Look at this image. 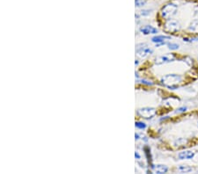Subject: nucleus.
I'll return each mask as SVG.
<instances>
[{"instance_id":"nucleus-1","label":"nucleus","mask_w":198,"mask_h":174,"mask_svg":"<svg viewBox=\"0 0 198 174\" xmlns=\"http://www.w3.org/2000/svg\"><path fill=\"white\" fill-rule=\"evenodd\" d=\"M173 16H180L187 19L186 38L198 39V0H170L159 10V21Z\"/></svg>"},{"instance_id":"nucleus-2","label":"nucleus","mask_w":198,"mask_h":174,"mask_svg":"<svg viewBox=\"0 0 198 174\" xmlns=\"http://www.w3.org/2000/svg\"><path fill=\"white\" fill-rule=\"evenodd\" d=\"M137 113L140 115L141 117L145 118V119H151L155 115H157L158 113L163 114L160 110L155 108V107H144V108H141L137 111Z\"/></svg>"},{"instance_id":"nucleus-3","label":"nucleus","mask_w":198,"mask_h":174,"mask_svg":"<svg viewBox=\"0 0 198 174\" xmlns=\"http://www.w3.org/2000/svg\"><path fill=\"white\" fill-rule=\"evenodd\" d=\"M152 51L150 49V48H146V47H143V48H139V47H137L136 48V56L138 57H140V58H144L147 55H149L150 53H151Z\"/></svg>"},{"instance_id":"nucleus-4","label":"nucleus","mask_w":198,"mask_h":174,"mask_svg":"<svg viewBox=\"0 0 198 174\" xmlns=\"http://www.w3.org/2000/svg\"><path fill=\"white\" fill-rule=\"evenodd\" d=\"M141 32L144 33L145 35H150V34H156L158 31L156 28H154L151 26H146L143 28H141Z\"/></svg>"},{"instance_id":"nucleus-5","label":"nucleus","mask_w":198,"mask_h":174,"mask_svg":"<svg viewBox=\"0 0 198 174\" xmlns=\"http://www.w3.org/2000/svg\"><path fill=\"white\" fill-rule=\"evenodd\" d=\"M194 157V153L191 151H182L179 154L180 159H191Z\"/></svg>"},{"instance_id":"nucleus-6","label":"nucleus","mask_w":198,"mask_h":174,"mask_svg":"<svg viewBox=\"0 0 198 174\" xmlns=\"http://www.w3.org/2000/svg\"><path fill=\"white\" fill-rule=\"evenodd\" d=\"M167 171V167L166 166H157L156 167H154V172L158 174L165 173Z\"/></svg>"},{"instance_id":"nucleus-7","label":"nucleus","mask_w":198,"mask_h":174,"mask_svg":"<svg viewBox=\"0 0 198 174\" xmlns=\"http://www.w3.org/2000/svg\"><path fill=\"white\" fill-rule=\"evenodd\" d=\"M170 39L169 36H163V35H160V36H156V37H153L152 38V41L153 42H161L165 40Z\"/></svg>"},{"instance_id":"nucleus-8","label":"nucleus","mask_w":198,"mask_h":174,"mask_svg":"<svg viewBox=\"0 0 198 174\" xmlns=\"http://www.w3.org/2000/svg\"><path fill=\"white\" fill-rule=\"evenodd\" d=\"M135 126L137 128H141V129H143V128H145V124L144 122H136V124H135Z\"/></svg>"},{"instance_id":"nucleus-9","label":"nucleus","mask_w":198,"mask_h":174,"mask_svg":"<svg viewBox=\"0 0 198 174\" xmlns=\"http://www.w3.org/2000/svg\"><path fill=\"white\" fill-rule=\"evenodd\" d=\"M136 6H141L145 4V0H135Z\"/></svg>"},{"instance_id":"nucleus-10","label":"nucleus","mask_w":198,"mask_h":174,"mask_svg":"<svg viewBox=\"0 0 198 174\" xmlns=\"http://www.w3.org/2000/svg\"><path fill=\"white\" fill-rule=\"evenodd\" d=\"M169 46H170V47H169L170 49H176V48H179V47H178V45H176V44H170Z\"/></svg>"},{"instance_id":"nucleus-11","label":"nucleus","mask_w":198,"mask_h":174,"mask_svg":"<svg viewBox=\"0 0 198 174\" xmlns=\"http://www.w3.org/2000/svg\"><path fill=\"white\" fill-rule=\"evenodd\" d=\"M135 156H136V158H138V159L140 158V156H139V154H138V153H137V152L135 153Z\"/></svg>"}]
</instances>
